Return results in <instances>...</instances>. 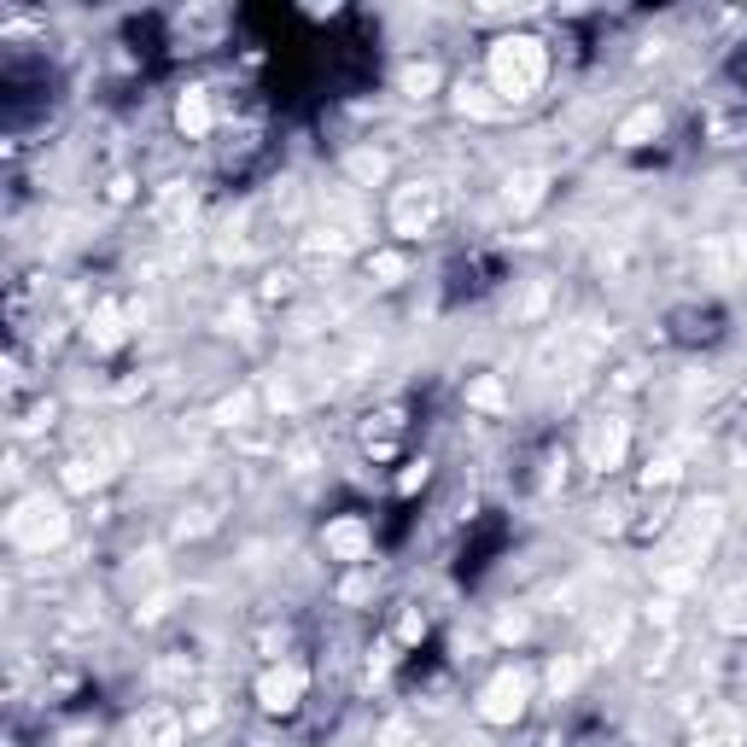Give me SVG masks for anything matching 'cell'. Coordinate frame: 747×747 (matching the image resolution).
<instances>
[{"mask_svg":"<svg viewBox=\"0 0 747 747\" xmlns=\"http://www.w3.org/2000/svg\"><path fill=\"white\" fill-rule=\"evenodd\" d=\"M339 596H345V602H363V596H368V579H351L345 590H339Z\"/></svg>","mask_w":747,"mask_h":747,"instance_id":"obj_32","label":"cell"},{"mask_svg":"<svg viewBox=\"0 0 747 747\" xmlns=\"http://www.w3.org/2000/svg\"><path fill=\"white\" fill-rule=\"evenodd\" d=\"M462 111H479V117H497L502 99H485V88H462Z\"/></svg>","mask_w":747,"mask_h":747,"instance_id":"obj_28","label":"cell"},{"mask_svg":"<svg viewBox=\"0 0 747 747\" xmlns=\"http://www.w3.org/2000/svg\"><path fill=\"white\" fill-rule=\"evenodd\" d=\"M304 684H310V677H304V666H293V660H286V666H269L258 677V707L263 712H293L304 701Z\"/></svg>","mask_w":747,"mask_h":747,"instance_id":"obj_7","label":"cell"},{"mask_svg":"<svg viewBox=\"0 0 747 747\" xmlns=\"http://www.w3.org/2000/svg\"><path fill=\"white\" fill-rule=\"evenodd\" d=\"M677 462H684V455H677V450H666V455H660V462H654L649 473H642V490H666V485L677 479V473H684Z\"/></svg>","mask_w":747,"mask_h":747,"instance_id":"obj_23","label":"cell"},{"mask_svg":"<svg viewBox=\"0 0 747 747\" xmlns=\"http://www.w3.org/2000/svg\"><path fill=\"white\" fill-rule=\"evenodd\" d=\"M251 747H275V742H251Z\"/></svg>","mask_w":747,"mask_h":747,"instance_id":"obj_34","label":"cell"},{"mask_svg":"<svg viewBox=\"0 0 747 747\" xmlns=\"http://www.w3.org/2000/svg\"><path fill=\"white\" fill-rule=\"evenodd\" d=\"M286 293H293V275H281V269H275L269 286H263V298H286Z\"/></svg>","mask_w":747,"mask_h":747,"instance_id":"obj_30","label":"cell"},{"mask_svg":"<svg viewBox=\"0 0 747 747\" xmlns=\"http://www.w3.org/2000/svg\"><path fill=\"white\" fill-rule=\"evenodd\" d=\"M579 450H584V467H596V473H614V467H625V455H631V420L602 410L596 420H584Z\"/></svg>","mask_w":747,"mask_h":747,"instance_id":"obj_4","label":"cell"},{"mask_svg":"<svg viewBox=\"0 0 747 747\" xmlns=\"http://www.w3.org/2000/svg\"><path fill=\"white\" fill-rule=\"evenodd\" d=\"M485 76H490V94H502V106H520L543 88L549 76V54H543L537 36H502L485 59Z\"/></svg>","mask_w":747,"mask_h":747,"instance_id":"obj_2","label":"cell"},{"mask_svg":"<svg viewBox=\"0 0 747 747\" xmlns=\"http://www.w3.org/2000/svg\"><path fill=\"white\" fill-rule=\"evenodd\" d=\"M712 619H719V631H747V579L724 590L719 607H712Z\"/></svg>","mask_w":747,"mask_h":747,"instance_id":"obj_16","label":"cell"},{"mask_svg":"<svg viewBox=\"0 0 747 747\" xmlns=\"http://www.w3.org/2000/svg\"><path fill=\"white\" fill-rule=\"evenodd\" d=\"M368 275H374V286H392V281L410 275V263H403L398 251H374V258H368Z\"/></svg>","mask_w":747,"mask_h":747,"instance_id":"obj_22","label":"cell"},{"mask_svg":"<svg viewBox=\"0 0 747 747\" xmlns=\"http://www.w3.org/2000/svg\"><path fill=\"white\" fill-rule=\"evenodd\" d=\"M695 747H747V724L730 707H707L695 724Z\"/></svg>","mask_w":747,"mask_h":747,"instance_id":"obj_9","label":"cell"},{"mask_svg":"<svg viewBox=\"0 0 747 747\" xmlns=\"http://www.w3.org/2000/svg\"><path fill=\"white\" fill-rule=\"evenodd\" d=\"M467 403H473V410H485V415H502L508 410V392H502L497 374H479V380L467 386Z\"/></svg>","mask_w":747,"mask_h":747,"instance_id":"obj_20","label":"cell"},{"mask_svg":"<svg viewBox=\"0 0 747 747\" xmlns=\"http://www.w3.org/2000/svg\"><path fill=\"white\" fill-rule=\"evenodd\" d=\"M176 129L187 134V141L211 134V94H205V88H187V94L176 99Z\"/></svg>","mask_w":747,"mask_h":747,"instance_id":"obj_12","label":"cell"},{"mask_svg":"<svg viewBox=\"0 0 747 747\" xmlns=\"http://www.w3.org/2000/svg\"><path fill=\"white\" fill-rule=\"evenodd\" d=\"M438 228V187L432 181H403L392 193V234L398 240H420Z\"/></svg>","mask_w":747,"mask_h":747,"instance_id":"obj_5","label":"cell"},{"mask_svg":"<svg viewBox=\"0 0 747 747\" xmlns=\"http://www.w3.org/2000/svg\"><path fill=\"white\" fill-rule=\"evenodd\" d=\"M525 631H532V619H525V614H497V637L502 642H520Z\"/></svg>","mask_w":747,"mask_h":747,"instance_id":"obj_29","label":"cell"},{"mask_svg":"<svg viewBox=\"0 0 747 747\" xmlns=\"http://www.w3.org/2000/svg\"><path fill=\"white\" fill-rule=\"evenodd\" d=\"M579 672H584V660H579V654L555 660V666H549V689H555V695H572V684H579Z\"/></svg>","mask_w":747,"mask_h":747,"instance_id":"obj_24","label":"cell"},{"mask_svg":"<svg viewBox=\"0 0 747 747\" xmlns=\"http://www.w3.org/2000/svg\"><path fill=\"white\" fill-rule=\"evenodd\" d=\"M660 123H666V117H660V106H637V111L614 129V141H619V146H642V141H654V134H660Z\"/></svg>","mask_w":747,"mask_h":747,"instance_id":"obj_14","label":"cell"},{"mask_svg":"<svg viewBox=\"0 0 747 747\" xmlns=\"http://www.w3.org/2000/svg\"><path fill=\"white\" fill-rule=\"evenodd\" d=\"M543 181H549V176H543V169H520V176H508V211H514V216H525V211H532V205H543Z\"/></svg>","mask_w":747,"mask_h":747,"instance_id":"obj_13","label":"cell"},{"mask_svg":"<svg viewBox=\"0 0 747 747\" xmlns=\"http://www.w3.org/2000/svg\"><path fill=\"white\" fill-rule=\"evenodd\" d=\"M134 742L141 747H187L193 736H187V719L176 707H152L146 719H134Z\"/></svg>","mask_w":747,"mask_h":747,"instance_id":"obj_8","label":"cell"},{"mask_svg":"<svg viewBox=\"0 0 747 747\" xmlns=\"http://www.w3.org/2000/svg\"><path fill=\"white\" fill-rule=\"evenodd\" d=\"M181 719H187V736H205V730L223 724V695H199V701L187 707Z\"/></svg>","mask_w":747,"mask_h":747,"instance_id":"obj_21","label":"cell"},{"mask_svg":"<svg viewBox=\"0 0 747 747\" xmlns=\"http://www.w3.org/2000/svg\"><path fill=\"white\" fill-rule=\"evenodd\" d=\"M543 310H549V286H525V293L514 298V321H532Z\"/></svg>","mask_w":747,"mask_h":747,"instance_id":"obj_25","label":"cell"},{"mask_svg":"<svg viewBox=\"0 0 747 747\" xmlns=\"http://www.w3.org/2000/svg\"><path fill=\"white\" fill-rule=\"evenodd\" d=\"M106 455H71V462H64V490H94V485H106Z\"/></svg>","mask_w":747,"mask_h":747,"instance_id":"obj_15","label":"cell"},{"mask_svg":"<svg viewBox=\"0 0 747 747\" xmlns=\"http://www.w3.org/2000/svg\"><path fill=\"white\" fill-rule=\"evenodd\" d=\"M246 415H251V392H234V398L216 403V420H223V427H246Z\"/></svg>","mask_w":747,"mask_h":747,"instance_id":"obj_26","label":"cell"},{"mask_svg":"<svg viewBox=\"0 0 747 747\" xmlns=\"http://www.w3.org/2000/svg\"><path fill=\"white\" fill-rule=\"evenodd\" d=\"M398 637H403V642H415V637H420V614H403V625H398Z\"/></svg>","mask_w":747,"mask_h":747,"instance_id":"obj_31","label":"cell"},{"mask_svg":"<svg viewBox=\"0 0 747 747\" xmlns=\"http://www.w3.org/2000/svg\"><path fill=\"white\" fill-rule=\"evenodd\" d=\"M64 532H71V514L47 497V490H36V497H24L19 508L7 514V537L19 543V549L29 555H47V549H59Z\"/></svg>","mask_w":747,"mask_h":747,"instance_id":"obj_3","label":"cell"},{"mask_svg":"<svg viewBox=\"0 0 747 747\" xmlns=\"http://www.w3.org/2000/svg\"><path fill=\"white\" fill-rule=\"evenodd\" d=\"M374 747H415V724H410V719L380 724V736H374Z\"/></svg>","mask_w":747,"mask_h":747,"instance_id":"obj_27","label":"cell"},{"mask_svg":"<svg viewBox=\"0 0 747 747\" xmlns=\"http://www.w3.org/2000/svg\"><path fill=\"white\" fill-rule=\"evenodd\" d=\"M736 269H747V228H742V240H736Z\"/></svg>","mask_w":747,"mask_h":747,"instance_id":"obj_33","label":"cell"},{"mask_svg":"<svg viewBox=\"0 0 747 747\" xmlns=\"http://www.w3.org/2000/svg\"><path fill=\"white\" fill-rule=\"evenodd\" d=\"M438 82H444V71H438L432 59H420V64H403L398 88L410 94V99H427V94H438Z\"/></svg>","mask_w":747,"mask_h":747,"instance_id":"obj_18","label":"cell"},{"mask_svg":"<svg viewBox=\"0 0 747 747\" xmlns=\"http://www.w3.org/2000/svg\"><path fill=\"white\" fill-rule=\"evenodd\" d=\"M719 532H724V502L719 497L684 508V520L672 525L666 549H660V560H654V579L666 584V590H689L695 579H701V567H707Z\"/></svg>","mask_w":747,"mask_h":747,"instance_id":"obj_1","label":"cell"},{"mask_svg":"<svg viewBox=\"0 0 747 747\" xmlns=\"http://www.w3.org/2000/svg\"><path fill=\"white\" fill-rule=\"evenodd\" d=\"M345 176H351V181H363V187L386 181V152H374V146H356L351 158H345Z\"/></svg>","mask_w":747,"mask_h":747,"instance_id":"obj_19","label":"cell"},{"mask_svg":"<svg viewBox=\"0 0 747 747\" xmlns=\"http://www.w3.org/2000/svg\"><path fill=\"white\" fill-rule=\"evenodd\" d=\"M625 637H631V614H607V619H596V631H590V642H584V654L579 660H614L619 649H625Z\"/></svg>","mask_w":747,"mask_h":747,"instance_id":"obj_11","label":"cell"},{"mask_svg":"<svg viewBox=\"0 0 747 747\" xmlns=\"http://www.w3.org/2000/svg\"><path fill=\"white\" fill-rule=\"evenodd\" d=\"M88 333H94V345H99V351L123 345V339H129V328H123V310H117V304H99L94 321H88Z\"/></svg>","mask_w":747,"mask_h":747,"instance_id":"obj_17","label":"cell"},{"mask_svg":"<svg viewBox=\"0 0 747 747\" xmlns=\"http://www.w3.org/2000/svg\"><path fill=\"white\" fill-rule=\"evenodd\" d=\"M321 543H328V555H333V560H368L374 532H368V525L356 520V514H339V520L328 525V537H321Z\"/></svg>","mask_w":747,"mask_h":747,"instance_id":"obj_10","label":"cell"},{"mask_svg":"<svg viewBox=\"0 0 747 747\" xmlns=\"http://www.w3.org/2000/svg\"><path fill=\"white\" fill-rule=\"evenodd\" d=\"M525 701H532V672H525V666H508V672H497V677L479 689V719H485V724H514L520 712H525Z\"/></svg>","mask_w":747,"mask_h":747,"instance_id":"obj_6","label":"cell"}]
</instances>
